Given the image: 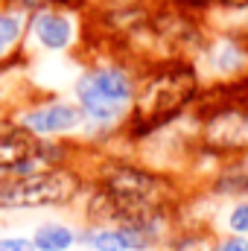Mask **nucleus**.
<instances>
[{
    "mask_svg": "<svg viewBox=\"0 0 248 251\" xmlns=\"http://www.w3.org/2000/svg\"><path fill=\"white\" fill-rule=\"evenodd\" d=\"M198 91V76L187 62L158 64L140 85L134 97L131 120L137 128H158L175 117Z\"/></svg>",
    "mask_w": 248,
    "mask_h": 251,
    "instance_id": "f257e3e1",
    "label": "nucleus"
},
{
    "mask_svg": "<svg viewBox=\"0 0 248 251\" xmlns=\"http://www.w3.org/2000/svg\"><path fill=\"white\" fill-rule=\"evenodd\" d=\"M82 178L67 167H41L35 173L0 176V210L59 207L76 199Z\"/></svg>",
    "mask_w": 248,
    "mask_h": 251,
    "instance_id": "f03ea898",
    "label": "nucleus"
},
{
    "mask_svg": "<svg viewBox=\"0 0 248 251\" xmlns=\"http://www.w3.org/2000/svg\"><path fill=\"white\" fill-rule=\"evenodd\" d=\"M50 158V143L18 123H0V176L35 173L38 164H47Z\"/></svg>",
    "mask_w": 248,
    "mask_h": 251,
    "instance_id": "7ed1b4c3",
    "label": "nucleus"
},
{
    "mask_svg": "<svg viewBox=\"0 0 248 251\" xmlns=\"http://www.w3.org/2000/svg\"><path fill=\"white\" fill-rule=\"evenodd\" d=\"M201 143L216 152H240L248 149V108L222 105L216 114L204 120Z\"/></svg>",
    "mask_w": 248,
    "mask_h": 251,
    "instance_id": "20e7f679",
    "label": "nucleus"
},
{
    "mask_svg": "<svg viewBox=\"0 0 248 251\" xmlns=\"http://www.w3.org/2000/svg\"><path fill=\"white\" fill-rule=\"evenodd\" d=\"M82 120H85V114L79 111V105H70V102H41V105L35 102L18 114V126H24L26 131H32L41 140L50 134H59V131H70Z\"/></svg>",
    "mask_w": 248,
    "mask_h": 251,
    "instance_id": "39448f33",
    "label": "nucleus"
},
{
    "mask_svg": "<svg viewBox=\"0 0 248 251\" xmlns=\"http://www.w3.org/2000/svg\"><path fill=\"white\" fill-rule=\"evenodd\" d=\"M82 243L91 251H146L152 240L131 228H88Z\"/></svg>",
    "mask_w": 248,
    "mask_h": 251,
    "instance_id": "423d86ee",
    "label": "nucleus"
},
{
    "mask_svg": "<svg viewBox=\"0 0 248 251\" xmlns=\"http://www.w3.org/2000/svg\"><path fill=\"white\" fill-rule=\"evenodd\" d=\"M29 32L35 35V41L44 47V50H64L73 38V26L67 21V15L62 12H53V9H41L32 15V24H29Z\"/></svg>",
    "mask_w": 248,
    "mask_h": 251,
    "instance_id": "0eeeda50",
    "label": "nucleus"
},
{
    "mask_svg": "<svg viewBox=\"0 0 248 251\" xmlns=\"http://www.w3.org/2000/svg\"><path fill=\"white\" fill-rule=\"evenodd\" d=\"M88 76H91V82L97 85V91H99L105 100H111L117 108H123L125 102L134 97V82H131V76L125 73L123 67L105 64V67L91 70Z\"/></svg>",
    "mask_w": 248,
    "mask_h": 251,
    "instance_id": "6e6552de",
    "label": "nucleus"
},
{
    "mask_svg": "<svg viewBox=\"0 0 248 251\" xmlns=\"http://www.w3.org/2000/svg\"><path fill=\"white\" fill-rule=\"evenodd\" d=\"M76 100H79V111H82L85 117L97 120V123H111V120H117V114H120V108L97 91V85L91 82L88 73L79 76V82H76Z\"/></svg>",
    "mask_w": 248,
    "mask_h": 251,
    "instance_id": "1a4fd4ad",
    "label": "nucleus"
},
{
    "mask_svg": "<svg viewBox=\"0 0 248 251\" xmlns=\"http://www.w3.org/2000/svg\"><path fill=\"white\" fill-rule=\"evenodd\" d=\"M76 240H79L76 231L70 225H62V222H44L32 234L35 251H70L76 246Z\"/></svg>",
    "mask_w": 248,
    "mask_h": 251,
    "instance_id": "9d476101",
    "label": "nucleus"
},
{
    "mask_svg": "<svg viewBox=\"0 0 248 251\" xmlns=\"http://www.w3.org/2000/svg\"><path fill=\"white\" fill-rule=\"evenodd\" d=\"M24 35V18L12 9H0V59L12 53V47Z\"/></svg>",
    "mask_w": 248,
    "mask_h": 251,
    "instance_id": "9b49d317",
    "label": "nucleus"
},
{
    "mask_svg": "<svg viewBox=\"0 0 248 251\" xmlns=\"http://www.w3.org/2000/svg\"><path fill=\"white\" fill-rule=\"evenodd\" d=\"M228 231L234 237H248V201H240L228 213Z\"/></svg>",
    "mask_w": 248,
    "mask_h": 251,
    "instance_id": "f8f14e48",
    "label": "nucleus"
},
{
    "mask_svg": "<svg viewBox=\"0 0 248 251\" xmlns=\"http://www.w3.org/2000/svg\"><path fill=\"white\" fill-rule=\"evenodd\" d=\"M0 251H35V243H32V237H21V234L0 237Z\"/></svg>",
    "mask_w": 248,
    "mask_h": 251,
    "instance_id": "ddd939ff",
    "label": "nucleus"
},
{
    "mask_svg": "<svg viewBox=\"0 0 248 251\" xmlns=\"http://www.w3.org/2000/svg\"><path fill=\"white\" fill-rule=\"evenodd\" d=\"M213 251H248V237H225L216 243Z\"/></svg>",
    "mask_w": 248,
    "mask_h": 251,
    "instance_id": "4468645a",
    "label": "nucleus"
},
{
    "mask_svg": "<svg viewBox=\"0 0 248 251\" xmlns=\"http://www.w3.org/2000/svg\"><path fill=\"white\" fill-rule=\"evenodd\" d=\"M219 3H225V6H234V9H243V6H248V0H219Z\"/></svg>",
    "mask_w": 248,
    "mask_h": 251,
    "instance_id": "2eb2a0df",
    "label": "nucleus"
}]
</instances>
